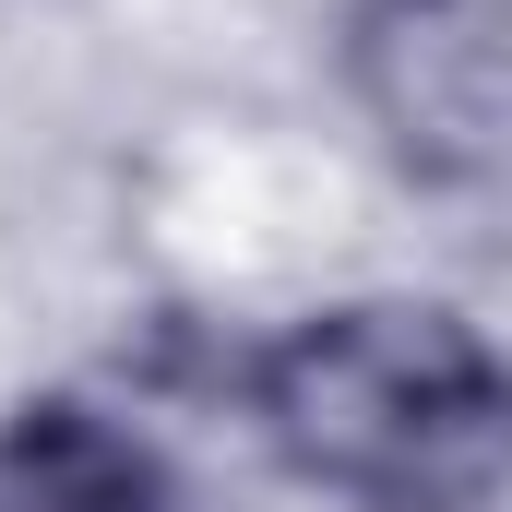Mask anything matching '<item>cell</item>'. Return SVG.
Instances as JSON below:
<instances>
[{"label": "cell", "instance_id": "cell-1", "mask_svg": "<svg viewBox=\"0 0 512 512\" xmlns=\"http://www.w3.org/2000/svg\"><path fill=\"white\" fill-rule=\"evenodd\" d=\"M251 417L298 489L346 512H489L501 370L489 334L429 298H322L251 358Z\"/></svg>", "mask_w": 512, "mask_h": 512}, {"label": "cell", "instance_id": "cell-2", "mask_svg": "<svg viewBox=\"0 0 512 512\" xmlns=\"http://www.w3.org/2000/svg\"><path fill=\"white\" fill-rule=\"evenodd\" d=\"M346 96L405 179L477 191L501 167V0H346Z\"/></svg>", "mask_w": 512, "mask_h": 512}, {"label": "cell", "instance_id": "cell-3", "mask_svg": "<svg viewBox=\"0 0 512 512\" xmlns=\"http://www.w3.org/2000/svg\"><path fill=\"white\" fill-rule=\"evenodd\" d=\"M0 512H179V489L131 429L84 405H24L0 429Z\"/></svg>", "mask_w": 512, "mask_h": 512}]
</instances>
